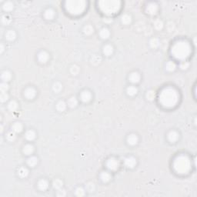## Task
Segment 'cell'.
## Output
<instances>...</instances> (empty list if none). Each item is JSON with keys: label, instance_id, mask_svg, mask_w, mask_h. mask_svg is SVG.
<instances>
[{"label": "cell", "instance_id": "obj_46", "mask_svg": "<svg viewBox=\"0 0 197 197\" xmlns=\"http://www.w3.org/2000/svg\"><path fill=\"white\" fill-rule=\"evenodd\" d=\"M0 90H1L2 92H6L8 91V90H9V85H8V83H6V82H3V83H1V85H0Z\"/></svg>", "mask_w": 197, "mask_h": 197}, {"label": "cell", "instance_id": "obj_9", "mask_svg": "<svg viewBox=\"0 0 197 197\" xmlns=\"http://www.w3.org/2000/svg\"><path fill=\"white\" fill-rule=\"evenodd\" d=\"M92 93L89 90H83V92L80 93V96H79V98H80V100L83 102V103H87L91 101L92 99Z\"/></svg>", "mask_w": 197, "mask_h": 197}, {"label": "cell", "instance_id": "obj_14", "mask_svg": "<svg viewBox=\"0 0 197 197\" xmlns=\"http://www.w3.org/2000/svg\"><path fill=\"white\" fill-rule=\"evenodd\" d=\"M126 141H127V143L129 146H136L138 143V142H139V137L135 133H131L127 136Z\"/></svg>", "mask_w": 197, "mask_h": 197}, {"label": "cell", "instance_id": "obj_50", "mask_svg": "<svg viewBox=\"0 0 197 197\" xmlns=\"http://www.w3.org/2000/svg\"><path fill=\"white\" fill-rule=\"evenodd\" d=\"M4 50H5L4 45H3L2 43H1V45H0V52H1V53H2V52H4Z\"/></svg>", "mask_w": 197, "mask_h": 197}, {"label": "cell", "instance_id": "obj_42", "mask_svg": "<svg viewBox=\"0 0 197 197\" xmlns=\"http://www.w3.org/2000/svg\"><path fill=\"white\" fill-rule=\"evenodd\" d=\"M79 71H80V69L79 67L77 65H72L71 67H70V72L73 76H76L79 73Z\"/></svg>", "mask_w": 197, "mask_h": 197}, {"label": "cell", "instance_id": "obj_5", "mask_svg": "<svg viewBox=\"0 0 197 197\" xmlns=\"http://www.w3.org/2000/svg\"><path fill=\"white\" fill-rule=\"evenodd\" d=\"M173 169L179 175L187 174L191 169L190 159L186 155L180 154L173 161Z\"/></svg>", "mask_w": 197, "mask_h": 197}, {"label": "cell", "instance_id": "obj_10", "mask_svg": "<svg viewBox=\"0 0 197 197\" xmlns=\"http://www.w3.org/2000/svg\"><path fill=\"white\" fill-rule=\"evenodd\" d=\"M36 96V90L33 87H28L24 90V96L27 99H33Z\"/></svg>", "mask_w": 197, "mask_h": 197}, {"label": "cell", "instance_id": "obj_40", "mask_svg": "<svg viewBox=\"0 0 197 197\" xmlns=\"http://www.w3.org/2000/svg\"><path fill=\"white\" fill-rule=\"evenodd\" d=\"M85 189L88 192H90V193H92V192H94L96 190V185L92 182H90V183H88L85 185Z\"/></svg>", "mask_w": 197, "mask_h": 197}, {"label": "cell", "instance_id": "obj_39", "mask_svg": "<svg viewBox=\"0 0 197 197\" xmlns=\"http://www.w3.org/2000/svg\"><path fill=\"white\" fill-rule=\"evenodd\" d=\"M16 139V133L13 131L9 132L6 134V139L9 142H14Z\"/></svg>", "mask_w": 197, "mask_h": 197}, {"label": "cell", "instance_id": "obj_2", "mask_svg": "<svg viewBox=\"0 0 197 197\" xmlns=\"http://www.w3.org/2000/svg\"><path fill=\"white\" fill-rule=\"evenodd\" d=\"M171 55L177 60L184 61L190 56L192 47L186 40H178L173 43L170 50Z\"/></svg>", "mask_w": 197, "mask_h": 197}, {"label": "cell", "instance_id": "obj_25", "mask_svg": "<svg viewBox=\"0 0 197 197\" xmlns=\"http://www.w3.org/2000/svg\"><path fill=\"white\" fill-rule=\"evenodd\" d=\"M138 88L135 85H129L126 88V93L129 96H134L138 93Z\"/></svg>", "mask_w": 197, "mask_h": 197}, {"label": "cell", "instance_id": "obj_13", "mask_svg": "<svg viewBox=\"0 0 197 197\" xmlns=\"http://www.w3.org/2000/svg\"><path fill=\"white\" fill-rule=\"evenodd\" d=\"M37 186H38V189L39 190L43 191V192H45L48 189L49 186V181L47 179H39L37 183Z\"/></svg>", "mask_w": 197, "mask_h": 197}, {"label": "cell", "instance_id": "obj_18", "mask_svg": "<svg viewBox=\"0 0 197 197\" xmlns=\"http://www.w3.org/2000/svg\"><path fill=\"white\" fill-rule=\"evenodd\" d=\"M39 163V159L35 156H30L27 159L26 163L27 165L31 167V168H33L35 166H37V164Z\"/></svg>", "mask_w": 197, "mask_h": 197}, {"label": "cell", "instance_id": "obj_21", "mask_svg": "<svg viewBox=\"0 0 197 197\" xmlns=\"http://www.w3.org/2000/svg\"><path fill=\"white\" fill-rule=\"evenodd\" d=\"M114 52V48L111 44H105L103 47V53L106 56H111Z\"/></svg>", "mask_w": 197, "mask_h": 197}, {"label": "cell", "instance_id": "obj_17", "mask_svg": "<svg viewBox=\"0 0 197 197\" xmlns=\"http://www.w3.org/2000/svg\"><path fill=\"white\" fill-rule=\"evenodd\" d=\"M5 38L9 42H12L16 39V32L13 29H9L5 34Z\"/></svg>", "mask_w": 197, "mask_h": 197}, {"label": "cell", "instance_id": "obj_35", "mask_svg": "<svg viewBox=\"0 0 197 197\" xmlns=\"http://www.w3.org/2000/svg\"><path fill=\"white\" fill-rule=\"evenodd\" d=\"M121 22L123 25H129L132 23V16L129 14H124L121 17Z\"/></svg>", "mask_w": 197, "mask_h": 197}, {"label": "cell", "instance_id": "obj_4", "mask_svg": "<svg viewBox=\"0 0 197 197\" xmlns=\"http://www.w3.org/2000/svg\"><path fill=\"white\" fill-rule=\"evenodd\" d=\"M122 2L119 0H102L98 2V7L106 16H112L119 12Z\"/></svg>", "mask_w": 197, "mask_h": 197}, {"label": "cell", "instance_id": "obj_28", "mask_svg": "<svg viewBox=\"0 0 197 197\" xmlns=\"http://www.w3.org/2000/svg\"><path fill=\"white\" fill-rule=\"evenodd\" d=\"M25 137L28 141H33L34 139H36V133L33 129H29L26 131L25 134Z\"/></svg>", "mask_w": 197, "mask_h": 197}, {"label": "cell", "instance_id": "obj_11", "mask_svg": "<svg viewBox=\"0 0 197 197\" xmlns=\"http://www.w3.org/2000/svg\"><path fill=\"white\" fill-rule=\"evenodd\" d=\"M179 138V132L176 131V130H171L167 134V139H168L169 142H170L171 143H175L176 142L178 141Z\"/></svg>", "mask_w": 197, "mask_h": 197}, {"label": "cell", "instance_id": "obj_7", "mask_svg": "<svg viewBox=\"0 0 197 197\" xmlns=\"http://www.w3.org/2000/svg\"><path fill=\"white\" fill-rule=\"evenodd\" d=\"M146 10L148 14L153 16L157 13V12L159 10V6L156 2H149L146 6Z\"/></svg>", "mask_w": 197, "mask_h": 197}, {"label": "cell", "instance_id": "obj_22", "mask_svg": "<svg viewBox=\"0 0 197 197\" xmlns=\"http://www.w3.org/2000/svg\"><path fill=\"white\" fill-rule=\"evenodd\" d=\"M34 150H35V148H34L33 145L32 144H26L23 146V152L25 155L26 156H31L32 153L34 152Z\"/></svg>", "mask_w": 197, "mask_h": 197}, {"label": "cell", "instance_id": "obj_43", "mask_svg": "<svg viewBox=\"0 0 197 197\" xmlns=\"http://www.w3.org/2000/svg\"><path fill=\"white\" fill-rule=\"evenodd\" d=\"M85 189L83 187H77L75 190V195L77 196H85Z\"/></svg>", "mask_w": 197, "mask_h": 197}, {"label": "cell", "instance_id": "obj_38", "mask_svg": "<svg viewBox=\"0 0 197 197\" xmlns=\"http://www.w3.org/2000/svg\"><path fill=\"white\" fill-rule=\"evenodd\" d=\"M11 22H12V19H11V17L9 16V15L5 14V15L2 16V17H1V23H2L3 25H7L10 24Z\"/></svg>", "mask_w": 197, "mask_h": 197}, {"label": "cell", "instance_id": "obj_6", "mask_svg": "<svg viewBox=\"0 0 197 197\" xmlns=\"http://www.w3.org/2000/svg\"><path fill=\"white\" fill-rule=\"evenodd\" d=\"M105 166H106L109 170L116 171L119 168L120 163H119V161L116 158L111 157V158L107 159V161L105 163Z\"/></svg>", "mask_w": 197, "mask_h": 197}, {"label": "cell", "instance_id": "obj_31", "mask_svg": "<svg viewBox=\"0 0 197 197\" xmlns=\"http://www.w3.org/2000/svg\"><path fill=\"white\" fill-rule=\"evenodd\" d=\"M67 105L71 109L76 107L78 105V99L75 96H71L67 101Z\"/></svg>", "mask_w": 197, "mask_h": 197}, {"label": "cell", "instance_id": "obj_30", "mask_svg": "<svg viewBox=\"0 0 197 197\" xmlns=\"http://www.w3.org/2000/svg\"><path fill=\"white\" fill-rule=\"evenodd\" d=\"M2 9L6 12H11L14 9V4L13 2L11 1H7L5 2L2 5Z\"/></svg>", "mask_w": 197, "mask_h": 197}, {"label": "cell", "instance_id": "obj_27", "mask_svg": "<svg viewBox=\"0 0 197 197\" xmlns=\"http://www.w3.org/2000/svg\"><path fill=\"white\" fill-rule=\"evenodd\" d=\"M83 32L86 36H91L94 32V27L92 26V25H85L83 28Z\"/></svg>", "mask_w": 197, "mask_h": 197}, {"label": "cell", "instance_id": "obj_36", "mask_svg": "<svg viewBox=\"0 0 197 197\" xmlns=\"http://www.w3.org/2000/svg\"><path fill=\"white\" fill-rule=\"evenodd\" d=\"M63 182L62 179H56L53 180V183H52V186L53 188L56 190H59L60 189L63 188Z\"/></svg>", "mask_w": 197, "mask_h": 197}, {"label": "cell", "instance_id": "obj_34", "mask_svg": "<svg viewBox=\"0 0 197 197\" xmlns=\"http://www.w3.org/2000/svg\"><path fill=\"white\" fill-rule=\"evenodd\" d=\"M149 44L150 47L152 48V49H156L160 45V41H159V39L158 38L154 37V38H152L150 39Z\"/></svg>", "mask_w": 197, "mask_h": 197}, {"label": "cell", "instance_id": "obj_3", "mask_svg": "<svg viewBox=\"0 0 197 197\" xmlns=\"http://www.w3.org/2000/svg\"><path fill=\"white\" fill-rule=\"evenodd\" d=\"M64 8L72 16H79L85 11L87 2L84 0H68L64 2Z\"/></svg>", "mask_w": 197, "mask_h": 197}, {"label": "cell", "instance_id": "obj_29", "mask_svg": "<svg viewBox=\"0 0 197 197\" xmlns=\"http://www.w3.org/2000/svg\"><path fill=\"white\" fill-rule=\"evenodd\" d=\"M12 77V76L11 72H9V70H4L1 75V78H2V81L6 82V83L11 80Z\"/></svg>", "mask_w": 197, "mask_h": 197}, {"label": "cell", "instance_id": "obj_24", "mask_svg": "<svg viewBox=\"0 0 197 197\" xmlns=\"http://www.w3.org/2000/svg\"><path fill=\"white\" fill-rule=\"evenodd\" d=\"M55 16H56V12L54 11L52 9H47L44 12V17H45V19L47 20H52L55 18Z\"/></svg>", "mask_w": 197, "mask_h": 197}, {"label": "cell", "instance_id": "obj_33", "mask_svg": "<svg viewBox=\"0 0 197 197\" xmlns=\"http://www.w3.org/2000/svg\"><path fill=\"white\" fill-rule=\"evenodd\" d=\"M165 68H166V71L171 72L176 70V63H175L174 62H172V61H168V62L166 63V66H165Z\"/></svg>", "mask_w": 197, "mask_h": 197}, {"label": "cell", "instance_id": "obj_16", "mask_svg": "<svg viewBox=\"0 0 197 197\" xmlns=\"http://www.w3.org/2000/svg\"><path fill=\"white\" fill-rule=\"evenodd\" d=\"M99 178L100 180L103 182V183H107L112 179V175L110 174V172L107 171H103L99 175Z\"/></svg>", "mask_w": 197, "mask_h": 197}, {"label": "cell", "instance_id": "obj_41", "mask_svg": "<svg viewBox=\"0 0 197 197\" xmlns=\"http://www.w3.org/2000/svg\"><path fill=\"white\" fill-rule=\"evenodd\" d=\"M101 61H102V58L98 55H93L91 58V63L93 65H98L101 63Z\"/></svg>", "mask_w": 197, "mask_h": 197}, {"label": "cell", "instance_id": "obj_48", "mask_svg": "<svg viewBox=\"0 0 197 197\" xmlns=\"http://www.w3.org/2000/svg\"><path fill=\"white\" fill-rule=\"evenodd\" d=\"M189 64L187 62L183 61V63H181V64H180V68L182 70H186L187 68H189Z\"/></svg>", "mask_w": 197, "mask_h": 197}, {"label": "cell", "instance_id": "obj_49", "mask_svg": "<svg viewBox=\"0 0 197 197\" xmlns=\"http://www.w3.org/2000/svg\"><path fill=\"white\" fill-rule=\"evenodd\" d=\"M56 195L58 196H65V191L64 189H59L57 191V194Z\"/></svg>", "mask_w": 197, "mask_h": 197}, {"label": "cell", "instance_id": "obj_44", "mask_svg": "<svg viewBox=\"0 0 197 197\" xmlns=\"http://www.w3.org/2000/svg\"><path fill=\"white\" fill-rule=\"evenodd\" d=\"M163 25L164 24L163 23V21L160 20V19H157V20L155 21L154 27L156 30H161V29H163Z\"/></svg>", "mask_w": 197, "mask_h": 197}, {"label": "cell", "instance_id": "obj_15", "mask_svg": "<svg viewBox=\"0 0 197 197\" xmlns=\"http://www.w3.org/2000/svg\"><path fill=\"white\" fill-rule=\"evenodd\" d=\"M140 79H141V76L138 72H131L129 76V81L132 84H137L138 83H139Z\"/></svg>", "mask_w": 197, "mask_h": 197}, {"label": "cell", "instance_id": "obj_1", "mask_svg": "<svg viewBox=\"0 0 197 197\" xmlns=\"http://www.w3.org/2000/svg\"><path fill=\"white\" fill-rule=\"evenodd\" d=\"M179 101V94L174 87L166 86L160 91L159 94V103L167 109L175 107Z\"/></svg>", "mask_w": 197, "mask_h": 197}, {"label": "cell", "instance_id": "obj_19", "mask_svg": "<svg viewBox=\"0 0 197 197\" xmlns=\"http://www.w3.org/2000/svg\"><path fill=\"white\" fill-rule=\"evenodd\" d=\"M99 37L101 39H107L110 38V29L106 28V27H103V28H102L99 30Z\"/></svg>", "mask_w": 197, "mask_h": 197}, {"label": "cell", "instance_id": "obj_32", "mask_svg": "<svg viewBox=\"0 0 197 197\" xmlns=\"http://www.w3.org/2000/svg\"><path fill=\"white\" fill-rule=\"evenodd\" d=\"M19 104L16 100H11L8 103V109H9L11 112H16V110H18Z\"/></svg>", "mask_w": 197, "mask_h": 197}, {"label": "cell", "instance_id": "obj_12", "mask_svg": "<svg viewBox=\"0 0 197 197\" xmlns=\"http://www.w3.org/2000/svg\"><path fill=\"white\" fill-rule=\"evenodd\" d=\"M37 59H38V61L40 63H46L48 62L49 59V55L47 52L44 51H40L38 53V56H37Z\"/></svg>", "mask_w": 197, "mask_h": 197}, {"label": "cell", "instance_id": "obj_45", "mask_svg": "<svg viewBox=\"0 0 197 197\" xmlns=\"http://www.w3.org/2000/svg\"><path fill=\"white\" fill-rule=\"evenodd\" d=\"M9 96L7 92H1V94H0V100H1L2 103H5V102L8 101L9 100Z\"/></svg>", "mask_w": 197, "mask_h": 197}, {"label": "cell", "instance_id": "obj_8", "mask_svg": "<svg viewBox=\"0 0 197 197\" xmlns=\"http://www.w3.org/2000/svg\"><path fill=\"white\" fill-rule=\"evenodd\" d=\"M124 164H125V166L127 168L132 169L136 166L137 160L134 156H127L124 159Z\"/></svg>", "mask_w": 197, "mask_h": 197}, {"label": "cell", "instance_id": "obj_37", "mask_svg": "<svg viewBox=\"0 0 197 197\" xmlns=\"http://www.w3.org/2000/svg\"><path fill=\"white\" fill-rule=\"evenodd\" d=\"M62 90H63V85H62V83L58 82V81H56V82H55L53 83V85H52V90H53L54 92L59 93V92H60L62 91Z\"/></svg>", "mask_w": 197, "mask_h": 197}, {"label": "cell", "instance_id": "obj_47", "mask_svg": "<svg viewBox=\"0 0 197 197\" xmlns=\"http://www.w3.org/2000/svg\"><path fill=\"white\" fill-rule=\"evenodd\" d=\"M154 98H155V93L153 91L150 90V91L147 92V93H146V99H147L148 100H152Z\"/></svg>", "mask_w": 197, "mask_h": 197}, {"label": "cell", "instance_id": "obj_23", "mask_svg": "<svg viewBox=\"0 0 197 197\" xmlns=\"http://www.w3.org/2000/svg\"><path fill=\"white\" fill-rule=\"evenodd\" d=\"M23 125L20 122H16L12 125V131H13L16 133H20L23 132Z\"/></svg>", "mask_w": 197, "mask_h": 197}, {"label": "cell", "instance_id": "obj_20", "mask_svg": "<svg viewBox=\"0 0 197 197\" xmlns=\"http://www.w3.org/2000/svg\"><path fill=\"white\" fill-rule=\"evenodd\" d=\"M29 169L25 167V166H21L20 168H19L18 171H17V174L18 176L20 177L21 179H25L29 176Z\"/></svg>", "mask_w": 197, "mask_h": 197}, {"label": "cell", "instance_id": "obj_26", "mask_svg": "<svg viewBox=\"0 0 197 197\" xmlns=\"http://www.w3.org/2000/svg\"><path fill=\"white\" fill-rule=\"evenodd\" d=\"M56 110H58L59 112H64L65 110H66V107H67V103H65V101L63 100H59L57 102L56 105Z\"/></svg>", "mask_w": 197, "mask_h": 197}]
</instances>
